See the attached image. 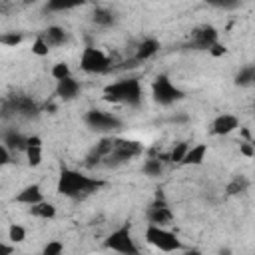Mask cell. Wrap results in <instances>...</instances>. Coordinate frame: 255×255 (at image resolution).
<instances>
[{
	"label": "cell",
	"mask_w": 255,
	"mask_h": 255,
	"mask_svg": "<svg viewBox=\"0 0 255 255\" xmlns=\"http://www.w3.org/2000/svg\"><path fill=\"white\" fill-rule=\"evenodd\" d=\"M106 181L98 179V177H90L78 169H68L64 167L58 175V183H56V191L64 197H80V195H88L98 191L100 187H104Z\"/></svg>",
	"instance_id": "obj_1"
},
{
	"label": "cell",
	"mask_w": 255,
	"mask_h": 255,
	"mask_svg": "<svg viewBox=\"0 0 255 255\" xmlns=\"http://www.w3.org/2000/svg\"><path fill=\"white\" fill-rule=\"evenodd\" d=\"M102 98L106 102H112V104H124V106L137 108L143 100V92H141V84L137 78H128V80L108 84L104 88Z\"/></svg>",
	"instance_id": "obj_2"
},
{
	"label": "cell",
	"mask_w": 255,
	"mask_h": 255,
	"mask_svg": "<svg viewBox=\"0 0 255 255\" xmlns=\"http://www.w3.org/2000/svg\"><path fill=\"white\" fill-rule=\"evenodd\" d=\"M143 151V145L135 139H118L114 137V149L102 159V165L106 167H118L128 163L129 159L137 157Z\"/></svg>",
	"instance_id": "obj_3"
},
{
	"label": "cell",
	"mask_w": 255,
	"mask_h": 255,
	"mask_svg": "<svg viewBox=\"0 0 255 255\" xmlns=\"http://www.w3.org/2000/svg\"><path fill=\"white\" fill-rule=\"evenodd\" d=\"M104 249L114 251L118 255H139V249H137V245L133 241V235H131V229H129L128 223L106 235Z\"/></svg>",
	"instance_id": "obj_4"
},
{
	"label": "cell",
	"mask_w": 255,
	"mask_h": 255,
	"mask_svg": "<svg viewBox=\"0 0 255 255\" xmlns=\"http://www.w3.org/2000/svg\"><path fill=\"white\" fill-rule=\"evenodd\" d=\"M143 237L151 247H155L157 251H163V253H173V251H181L183 249V243L179 241V237L173 231L165 229V227L147 225Z\"/></svg>",
	"instance_id": "obj_5"
},
{
	"label": "cell",
	"mask_w": 255,
	"mask_h": 255,
	"mask_svg": "<svg viewBox=\"0 0 255 255\" xmlns=\"http://www.w3.org/2000/svg\"><path fill=\"white\" fill-rule=\"evenodd\" d=\"M151 98H153V102L159 104V106H171V104L183 100L185 94H183V90H179L165 74H159V76H155L153 82H151Z\"/></svg>",
	"instance_id": "obj_6"
},
{
	"label": "cell",
	"mask_w": 255,
	"mask_h": 255,
	"mask_svg": "<svg viewBox=\"0 0 255 255\" xmlns=\"http://www.w3.org/2000/svg\"><path fill=\"white\" fill-rule=\"evenodd\" d=\"M80 68L88 74H104L110 70V58L96 46H86L80 54Z\"/></svg>",
	"instance_id": "obj_7"
},
{
	"label": "cell",
	"mask_w": 255,
	"mask_h": 255,
	"mask_svg": "<svg viewBox=\"0 0 255 255\" xmlns=\"http://www.w3.org/2000/svg\"><path fill=\"white\" fill-rule=\"evenodd\" d=\"M84 122L88 128H92L94 131H114L122 128V120L116 114L104 112V110H88L84 114Z\"/></svg>",
	"instance_id": "obj_8"
},
{
	"label": "cell",
	"mask_w": 255,
	"mask_h": 255,
	"mask_svg": "<svg viewBox=\"0 0 255 255\" xmlns=\"http://www.w3.org/2000/svg\"><path fill=\"white\" fill-rule=\"evenodd\" d=\"M4 114L6 116H18V118H36L40 114V108L28 96H10L4 102Z\"/></svg>",
	"instance_id": "obj_9"
},
{
	"label": "cell",
	"mask_w": 255,
	"mask_h": 255,
	"mask_svg": "<svg viewBox=\"0 0 255 255\" xmlns=\"http://www.w3.org/2000/svg\"><path fill=\"white\" fill-rule=\"evenodd\" d=\"M219 42V32L213 26H199L197 30H193V38H191V46L195 50H209L213 44Z\"/></svg>",
	"instance_id": "obj_10"
},
{
	"label": "cell",
	"mask_w": 255,
	"mask_h": 255,
	"mask_svg": "<svg viewBox=\"0 0 255 255\" xmlns=\"http://www.w3.org/2000/svg\"><path fill=\"white\" fill-rule=\"evenodd\" d=\"M147 221H149V225H157V227H163V225H167L171 219H173V213H171V209L167 207V203L165 201H153L149 207H147Z\"/></svg>",
	"instance_id": "obj_11"
},
{
	"label": "cell",
	"mask_w": 255,
	"mask_h": 255,
	"mask_svg": "<svg viewBox=\"0 0 255 255\" xmlns=\"http://www.w3.org/2000/svg\"><path fill=\"white\" fill-rule=\"evenodd\" d=\"M239 128V118L233 114H221L213 120L211 124V131L215 135H229L231 131H235Z\"/></svg>",
	"instance_id": "obj_12"
},
{
	"label": "cell",
	"mask_w": 255,
	"mask_h": 255,
	"mask_svg": "<svg viewBox=\"0 0 255 255\" xmlns=\"http://www.w3.org/2000/svg\"><path fill=\"white\" fill-rule=\"evenodd\" d=\"M14 201H16V203H22V205H28V207H32V205H36V203L44 201V193H42V187H40L38 183H30V185L22 187V189L16 193Z\"/></svg>",
	"instance_id": "obj_13"
},
{
	"label": "cell",
	"mask_w": 255,
	"mask_h": 255,
	"mask_svg": "<svg viewBox=\"0 0 255 255\" xmlns=\"http://www.w3.org/2000/svg\"><path fill=\"white\" fill-rule=\"evenodd\" d=\"M80 90H82V86H80V82L74 80V78H66V80H60V82L56 84V96H58L60 100H64V102L76 100L78 94H80Z\"/></svg>",
	"instance_id": "obj_14"
},
{
	"label": "cell",
	"mask_w": 255,
	"mask_h": 255,
	"mask_svg": "<svg viewBox=\"0 0 255 255\" xmlns=\"http://www.w3.org/2000/svg\"><path fill=\"white\" fill-rule=\"evenodd\" d=\"M205 155H207V143L189 145L187 153L181 159V165H201L205 161Z\"/></svg>",
	"instance_id": "obj_15"
},
{
	"label": "cell",
	"mask_w": 255,
	"mask_h": 255,
	"mask_svg": "<svg viewBox=\"0 0 255 255\" xmlns=\"http://www.w3.org/2000/svg\"><path fill=\"white\" fill-rule=\"evenodd\" d=\"M40 36L44 38V42H46L50 48L62 46V44L68 40V34H66V30H64L62 26H48Z\"/></svg>",
	"instance_id": "obj_16"
},
{
	"label": "cell",
	"mask_w": 255,
	"mask_h": 255,
	"mask_svg": "<svg viewBox=\"0 0 255 255\" xmlns=\"http://www.w3.org/2000/svg\"><path fill=\"white\" fill-rule=\"evenodd\" d=\"M159 52V40L155 38H145L143 42H139L137 50H135V60L141 62V60H149L151 56H155Z\"/></svg>",
	"instance_id": "obj_17"
},
{
	"label": "cell",
	"mask_w": 255,
	"mask_h": 255,
	"mask_svg": "<svg viewBox=\"0 0 255 255\" xmlns=\"http://www.w3.org/2000/svg\"><path fill=\"white\" fill-rule=\"evenodd\" d=\"M2 143L8 147V151H26V135H22L16 129L6 131Z\"/></svg>",
	"instance_id": "obj_18"
},
{
	"label": "cell",
	"mask_w": 255,
	"mask_h": 255,
	"mask_svg": "<svg viewBox=\"0 0 255 255\" xmlns=\"http://www.w3.org/2000/svg\"><path fill=\"white\" fill-rule=\"evenodd\" d=\"M92 22L100 28H110L114 22H116V14L110 10V8H104V6H98L94 12H92Z\"/></svg>",
	"instance_id": "obj_19"
},
{
	"label": "cell",
	"mask_w": 255,
	"mask_h": 255,
	"mask_svg": "<svg viewBox=\"0 0 255 255\" xmlns=\"http://www.w3.org/2000/svg\"><path fill=\"white\" fill-rule=\"evenodd\" d=\"M30 213L34 217H40V219H54L56 217V205L50 201H40V203L30 207Z\"/></svg>",
	"instance_id": "obj_20"
},
{
	"label": "cell",
	"mask_w": 255,
	"mask_h": 255,
	"mask_svg": "<svg viewBox=\"0 0 255 255\" xmlns=\"http://www.w3.org/2000/svg\"><path fill=\"white\" fill-rule=\"evenodd\" d=\"M255 80V66L249 64V66H243L237 74H235V86L239 88H249Z\"/></svg>",
	"instance_id": "obj_21"
},
{
	"label": "cell",
	"mask_w": 255,
	"mask_h": 255,
	"mask_svg": "<svg viewBox=\"0 0 255 255\" xmlns=\"http://www.w3.org/2000/svg\"><path fill=\"white\" fill-rule=\"evenodd\" d=\"M247 189H249V179H247L245 175H239V177H233V179L227 183L225 193H227V195H241V193H245Z\"/></svg>",
	"instance_id": "obj_22"
},
{
	"label": "cell",
	"mask_w": 255,
	"mask_h": 255,
	"mask_svg": "<svg viewBox=\"0 0 255 255\" xmlns=\"http://www.w3.org/2000/svg\"><path fill=\"white\" fill-rule=\"evenodd\" d=\"M143 175L147 177H159L163 173V161L159 157H149L143 161V167H141Z\"/></svg>",
	"instance_id": "obj_23"
},
{
	"label": "cell",
	"mask_w": 255,
	"mask_h": 255,
	"mask_svg": "<svg viewBox=\"0 0 255 255\" xmlns=\"http://www.w3.org/2000/svg\"><path fill=\"white\" fill-rule=\"evenodd\" d=\"M187 149H189V143L177 141V143L171 147V151L167 153V161H171V163H181V159H183V155L187 153Z\"/></svg>",
	"instance_id": "obj_24"
},
{
	"label": "cell",
	"mask_w": 255,
	"mask_h": 255,
	"mask_svg": "<svg viewBox=\"0 0 255 255\" xmlns=\"http://www.w3.org/2000/svg\"><path fill=\"white\" fill-rule=\"evenodd\" d=\"M24 239H26V229L20 223H10V227H8V241L12 245H18Z\"/></svg>",
	"instance_id": "obj_25"
},
{
	"label": "cell",
	"mask_w": 255,
	"mask_h": 255,
	"mask_svg": "<svg viewBox=\"0 0 255 255\" xmlns=\"http://www.w3.org/2000/svg\"><path fill=\"white\" fill-rule=\"evenodd\" d=\"M50 74H52V78H54L56 82L66 80V78H72V70H70V66H68L66 62H58V64H54L52 70H50Z\"/></svg>",
	"instance_id": "obj_26"
},
{
	"label": "cell",
	"mask_w": 255,
	"mask_h": 255,
	"mask_svg": "<svg viewBox=\"0 0 255 255\" xmlns=\"http://www.w3.org/2000/svg\"><path fill=\"white\" fill-rule=\"evenodd\" d=\"M22 40H24V36L20 32H4V34H0V44H4L8 48H16L18 44H22Z\"/></svg>",
	"instance_id": "obj_27"
},
{
	"label": "cell",
	"mask_w": 255,
	"mask_h": 255,
	"mask_svg": "<svg viewBox=\"0 0 255 255\" xmlns=\"http://www.w3.org/2000/svg\"><path fill=\"white\" fill-rule=\"evenodd\" d=\"M32 54H34V56H40V58H44V56L50 54V46L44 42V38H42L40 34H38L36 40L32 42Z\"/></svg>",
	"instance_id": "obj_28"
},
{
	"label": "cell",
	"mask_w": 255,
	"mask_h": 255,
	"mask_svg": "<svg viewBox=\"0 0 255 255\" xmlns=\"http://www.w3.org/2000/svg\"><path fill=\"white\" fill-rule=\"evenodd\" d=\"M26 159L30 167H38L42 163V147H26Z\"/></svg>",
	"instance_id": "obj_29"
},
{
	"label": "cell",
	"mask_w": 255,
	"mask_h": 255,
	"mask_svg": "<svg viewBox=\"0 0 255 255\" xmlns=\"http://www.w3.org/2000/svg\"><path fill=\"white\" fill-rule=\"evenodd\" d=\"M76 6H80V2H58V0H52V2L46 4V10H50V12H66V10H72Z\"/></svg>",
	"instance_id": "obj_30"
},
{
	"label": "cell",
	"mask_w": 255,
	"mask_h": 255,
	"mask_svg": "<svg viewBox=\"0 0 255 255\" xmlns=\"http://www.w3.org/2000/svg\"><path fill=\"white\" fill-rule=\"evenodd\" d=\"M40 255H64V243L58 241V239L48 241V243L44 245V249H42Z\"/></svg>",
	"instance_id": "obj_31"
},
{
	"label": "cell",
	"mask_w": 255,
	"mask_h": 255,
	"mask_svg": "<svg viewBox=\"0 0 255 255\" xmlns=\"http://www.w3.org/2000/svg\"><path fill=\"white\" fill-rule=\"evenodd\" d=\"M207 52H209L213 58H221V56H225V54H227V48H225L221 42H217V44H213V46H211Z\"/></svg>",
	"instance_id": "obj_32"
},
{
	"label": "cell",
	"mask_w": 255,
	"mask_h": 255,
	"mask_svg": "<svg viewBox=\"0 0 255 255\" xmlns=\"http://www.w3.org/2000/svg\"><path fill=\"white\" fill-rule=\"evenodd\" d=\"M239 151H241L245 157H253V155H255V145H253L251 141H243V143H239Z\"/></svg>",
	"instance_id": "obj_33"
},
{
	"label": "cell",
	"mask_w": 255,
	"mask_h": 255,
	"mask_svg": "<svg viewBox=\"0 0 255 255\" xmlns=\"http://www.w3.org/2000/svg\"><path fill=\"white\" fill-rule=\"evenodd\" d=\"M10 161H12V155H10L8 147L4 143H0V167L6 165V163H10Z\"/></svg>",
	"instance_id": "obj_34"
},
{
	"label": "cell",
	"mask_w": 255,
	"mask_h": 255,
	"mask_svg": "<svg viewBox=\"0 0 255 255\" xmlns=\"http://www.w3.org/2000/svg\"><path fill=\"white\" fill-rule=\"evenodd\" d=\"M26 147H42V137L40 135H28L26 137Z\"/></svg>",
	"instance_id": "obj_35"
},
{
	"label": "cell",
	"mask_w": 255,
	"mask_h": 255,
	"mask_svg": "<svg viewBox=\"0 0 255 255\" xmlns=\"http://www.w3.org/2000/svg\"><path fill=\"white\" fill-rule=\"evenodd\" d=\"M0 255H14V245L12 243H0Z\"/></svg>",
	"instance_id": "obj_36"
},
{
	"label": "cell",
	"mask_w": 255,
	"mask_h": 255,
	"mask_svg": "<svg viewBox=\"0 0 255 255\" xmlns=\"http://www.w3.org/2000/svg\"><path fill=\"white\" fill-rule=\"evenodd\" d=\"M241 135H243V137H245L247 141H251V143H253V137H251V131H249L247 128H241Z\"/></svg>",
	"instance_id": "obj_37"
},
{
	"label": "cell",
	"mask_w": 255,
	"mask_h": 255,
	"mask_svg": "<svg viewBox=\"0 0 255 255\" xmlns=\"http://www.w3.org/2000/svg\"><path fill=\"white\" fill-rule=\"evenodd\" d=\"M185 255H201V251H197V249H189V251H185Z\"/></svg>",
	"instance_id": "obj_38"
}]
</instances>
